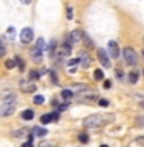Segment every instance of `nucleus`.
<instances>
[{
	"label": "nucleus",
	"mask_w": 144,
	"mask_h": 147,
	"mask_svg": "<svg viewBox=\"0 0 144 147\" xmlns=\"http://www.w3.org/2000/svg\"><path fill=\"white\" fill-rule=\"evenodd\" d=\"M5 66H6V69H14V67L17 66V61H16V58H14V60H11V58H9V60H6V61H5Z\"/></svg>",
	"instance_id": "6ab92c4d"
},
{
	"label": "nucleus",
	"mask_w": 144,
	"mask_h": 147,
	"mask_svg": "<svg viewBox=\"0 0 144 147\" xmlns=\"http://www.w3.org/2000/svg\"><path fill=\"white\" fill-rule=\"evenodd\" d=\"M123 57H124V61L127 64H130V66H135L138 63L137 52H135V49H132V48H124L123 49Z\"/></svg>",
	"instance_id": "f03ea898"
},
{
	"label": "nucleus",
	"mask_w": 144,
	"mask_h": 147,
	"mask_svg": "<svg viewBox=\"0 0 144 147\" xmlns=\"http://www.w3.org/2000/svg\"><path fill=\"white\" fill-rule=\"evenodd\" d=\"M83 40V32L80 29H75V31H72L71 34H69V38L68 41L71 45H75V43H80V41Z\"/></svg>",
	"instance_id": "0eeeda50"
},
{
	"label": "nucleus",
	"mask_w": 144,
	"mask_h": 147,
	"mask_svg": "<svg viewBox=\"0 0 144 147\" xmlns=\"http://www.w3.org/2000/svg\"><path fill=\"white\" fill-rule=\"evenodd\" d=\"M129 81L130 83H137L138 81V72L137 71H132L130 74H129Z\"/></svg>",
	"instance_id": "412c9836"
},
{
	"label": "nucleus",
	"mask_w": 144,
	"mask_h": 147,
	"mask_svg": "<svg viewBox=\"0 0 144 147\" xmlns=\"http://www.w3.org/2000/svg\"><path fill=\"white\" fill-rule=\"evenodd\" d=\"M32 101H34L35 104H43L45 103V96L43 95H35L34 98H32Z\"/></svg>",
	"instance_id": "4be33fe9"
},
{
	"label": "nucleus",
	"mask_w": 144,
	"mask_h": 147,
	"mask_svg": "<svg viewBox=\"0 0 144 147\" xmlns=\"http://www.w3.org/2000/svg\"><path fill=\"white\" fill-rule=\"evenodd\" d=\"M143 54H144V51H143Z\"/></svg>",
	"instance_id": "a19ab883"
},
{
	"label": "nucleus",
	"mask_w": 144,
	"mask_h": 147,
	"mask_svg": "<svg viewBox=\"0 0 144 147\" xmlns=\"http://www.w3.org/2000/svg\"><path fill=\"white\" fill-rule=\"evenodd\" d=\"M115 119L114 115H109V113H94V115H89V117L85 118V124L86 127H91V129H97V127H103L106 126L107 123H112Z\"/></svg>",
	"instance_id": "f257e3e1"
},
{
	"label": "nucleus",
	"mask_w": 144,
	"mask_h": 147,
	"mask_svg": "<svg viewBox=\"0 0 144 147\" xmlns=\"http://www.w3.org/2000/svg\"><path fill=\"white\" fill-rule=\"evenodd\" d=\"M98 104L101 106V107H106V106H109V101L106 98H101V100H98Z\"/></svg>",
	"instance_id": "c756f323"
},
{
	"label": "nucleus",
	"mask_w": 144,
	"mask_h": 147,
	"mask_svg": "<svg viewBox=\"0 0 144 147\" xmlns=\"http://www.w3.org/2000/svg\"><path fill=\"white\" fill-rule=\"evenodd\" d=\"M68 64V71L74 74L75 72V67H77V64H78V58H72V60H69V61L66 63Z\"/></svg>",
	"instance_id": "ddd939ff"
},
{
	"label": "nucleus",
	"mask_w": 144,
	"mask_h": 147,
	"mask_svg": "<svg viewBox=\"0 0 144 147\" xmlns=\"http://www.w3.org/2000/svg\"><path fill=\"white\" fill-rule=\"evenodd\" d=\"M91 63H92L91 55L87 54V52H81L80 54V58H78V64H80L83 69H87V67L91 66Z\"/></svg>",
	"instance_id": "423d86ee"
},
{
	"label": "nucleus",
	"mask_w": 144,
	"mask_h": 147,
	"mask_svg": "<svg viewBox=\"0 0 144 147\" xmlns=\"http://www.w3.org/2000/svg\"><path fill=\"white\" fill-rule=\"evenodd\" d=\"M66 17H68V20H72V17H74V9L71 8V6H68L66 8Z\"/></svg>",
	"instance_id": "bb28decb"
},
{
	"label": "nucleus",
	"mask_w": 144,
	"mask_h": 147,
	"mask_svg": "<svg viewBox=\"0 0 144 147\" xmlns=\"http://www.w3.org/2000/svg\"><path fill=\"white\" fill-rule=\"evenodd\" d=\"M58 118H60V112H58V110H55V112L52 113V121H57Z\"/></svg>",
	"instance_id": "72a5a7b5"
},
{
	"label": "nucleus",
	"mask_w": 144,
	"mask_h": 147,
	"mask_svg": "<svg viewBox=\"0 0 144 147\" xmlns=\"http://www.w3.org/2000/svg\"><path fill=\"white\" fill-rule=\"evenodd\" d=\"M69 107V103H64V104H60L58 106V112H62V110H66Z\"/></svg>",
	"instance_id": "473e14b6"
},
{
	"label": "nucleus",
	"mask_w": 144,
	"mask_h": 147,
	"mask_svg": "<svg viewBox=\"0 0 144 147\" xmlns=\"http://www.w3.org/2000/svg\"><path fill=\"white\" fill-rule=\"evenodd\" d=\"M81 41H85V45H86L87 49H92V48H94V43H92V40H91L86 34H83V40H81Z\"/></svg>",
	"instance_id": "f3484780"
},
{
	"label": "nucleus",
	"mask_w": 144,
	"mask_h": 147,
	"mask_svg": "<svg viewBox=\"0 0 144 147\" xmlns=\"http://www.w3.org/2000/svg\"><path fill=\"white\" fill-rule=\"evenodd\" d=\"M135 142H137V146L144 147V136H138L137 140H135Z\"/></svg>",
	"instance_id": "c85d7f7f"
},
{
	"label": "nucleus",
	"mask_w": 144,
	"mask_h": 147,
	"mask_svg": "<svg viewBox=\"0 0 144 147\" xmlns=\"http://www.w3.org/2000/svg\"><path fill=\"white\" fill-rule=\"evenodd\" d=\"M14 110H16V106L11 103H5L2 107H0V117H8V115H12Z\"/></svg>",
	"instance_id": "1a4fd4ad"
},
{
	"label": "nucleus",
	"mask_w": 144,
	"mask_h": 147,
	"mask_svg": "<svg viewBox=\"0 0 144 147\" xmlns=\"http://www.w3.org/2000/svg\"><path fill=\"white\" fill-rule=\"evenodd\" d=\"M71 90L72 92H77V94L85 95V92H89V87H87V84H72Z\"/></svg>",
	"instance_id": "f8f14e48"
},
{
	"label": "nucleus",
	"mask_w": 144,
	"mask_h": 147,
	"mask_svg": "<svg viewBox=\"0 0 144 147\" xmlns=\"http://www.w3.org/2000/svg\"><path fill=\"white\" fill-rule=\"evenodd\" d=\"M35 48H39V49H41V51H45V40H43V38H39V40H37Z\"/></svg>",
	"instance_id": "b1692460"
},
{
	"label": "nucleus",
	"mask_w": 144,
	"mask_h": 147,
	"mask_svg": "<svg viewBox=\"0 0 144 147\" xmlns=\"http://www.w3.org/2000/svg\"><path fill=\"white\" fill-rule=\"evenodd\" d=\"M37 78H40V72L39 71H31L29 72V80H37Z\"/></svg>",
	"instance_id": "5701e85b"
},
{
	"label": "nucleus",
	"mask_w": 144,
	"mask_h": 147,
	"mask_svg": "<svg viewBox=\"0 0 144 147\" xmlns=\"http://www.w3.org/2000/svg\"><path fill=\"white\" fill-rule=\"evenodd\" d=\"M78 140H80V142H87L89 141V136H87L86 133H80V135H78Z\"/></svg>",
	"instance_id": "cd10ccee"
},
{
	"label": "nucleus",
	"mask_w": 144,
	"mask_h": 147,
	"mask_svg": "<svg viewBox=\"0 0 144 147\" xmlns=\"http://www.w3.org/2000/svg\"><path fill=\"white\" fill-rule=\"evenodd\" d=\"M143 74H144V72H143Z\"/></svg>",
	"instance_id": "79ce46f5"
},
{
	"label": "nucleus",
	"mask_w": 144,
	"mask_h": 147,
	"mask_svg": "<svg viewBox=\"0 0 144 147\" xmlns=\"http://www.w3.org/2000/svg\"><path fill=\"white\" fill-rule=\"evenodd\" d=\"M22 117H23V119H26V121H31V119L34 118V110H31V109H26V110H23Z\"/></svg>",
	"instance_id": "4468645a"
},
{
	"label": "nucleus",
	"mask_w": 144,
	"mask_h": 147,
	"mask_svg": "<svg viewBox=\"0 0 144 147\" xmlns=\"http://www.w3.org/2000/svg\"><path fill=\"white\" fill-rule=\"evenodd\" d=\"M74 96V92L71 90V89H64V90H62V98L63 100H66V101H69Z\"/></svg>",
	"instance_id": "dca6fc26"
},
{
	"label": "nucleus",
	"mask_w": 144,
	"mask_h": 147,
	"mask_svg": "<svg viewBox=\"0 0 144 147\" xmlns=\"http://www.w3.org/2000/svg\"><path fill=\"white\" fill-rule=\"evenodd\" d=\"M29 55H31V58L34 60L35 63H41V61H43V51L39 49V48H32L29 51Z\"/></svg>",
	"instance_id": "9d476101"
},
{
	"label": "nucleus",
	"mask_w": 144,
	"mask_h": 147,
	"mask_svg": "<svg viewBox=\"0 0 144 147\" xmlns=\"http://www.w3.org/2000/svg\"><path fill=\"white\" fill-rule=\"evenodd\" d=\"M40 147H55V144L54 142H41Z\"/></svg>",
	"instance_id": "f704fd0d"
},
{
	"label": "nucleus",
	"mask_w": 144,
	"mask_h": 147,
	"mask_svg": "<svg viewBox=\"0 0 144 147\" xmlns=\"http://www.w3.org/2000/svg\"><path fill=\"white\" fill-rule=\"evenodd\" d=\"M26 133H28V129H22V130L12 132V135H14V136H23V135H26Z\"/></svg>",
	"instance_id": "393cba45"
},
{
	"label": "nucleus",
	"mask_w": 144,
	"mask_h": 147,
	"mask_svg": "<svg viewBox=\"0 0 144 147\" xmlns=\"http://www.w3.org/2000/svg\"><path fill=\"white\" fill-rule=\"evenodd\" d=\"M35 84H32V83H26V81H22L20 83V89L23 94H32V92L35 90Z\"/></svg>",
	"instance_id": "9b49d317"
},
{
	"label": "nucleus",
	"mask_w": 144,
	"mask_h": 147,
	"mask_svg": "<svg viewBox=\"0 0 144 147\" xmlns=\"http://www.w3.org/2000/svg\"><path fill=\"white\" fill-rule=\"evenodd\" d=\"M100 147H109V146H107V144H101Z\"/></svg>",
	"instance_id": "ea45409f"
},
{
	"label": "nucleus",
	"mask_w": 144,
	"mask_h": 147,
	"mask_svg": "<svg viewBox=\"0 0 144 147\" xmlns=\"http://www.w3.org/2000/svg\"><path fill=\"white\" fill-rule=\"evenodd\" d=\"M16 100V94H11V95H8L6 98H5V103H11V101Z\"/></svg>",
	"instance_id": "7c9ffc66"
},
{
	"label": "nucleus",
	"mask_w": 144,
	"mask_h": 147,
	"mask_svg": "<svg viewBox=\"0 0 144 147\" xmlns=\"http://www.w3.org/2000/svg\"><path fill=\"white\" fill-rule=\"evenodd\" d=\"M117 77L118 78H123V71H121V69H117Z\"/></svg>",
	"instance_id": "e433bc0d"
},
{
	"label": "nucleus",
	"mask_w": 144,
	"mask_h": 147,
	"mask_svg": "<svg viewBox=\"0 0 144 147\" xmlns=\"http://www.w3.org/2000/svg\"><path fill=\"white\" fill-rule=\"evenodd\" d=\"M57 52H58V57L60 58H62V57H68V55H71V52H72V45L69 43V41L60 45L58 49H57Z\"/></svg>",
	"instance_id": "20e7f679"
},
{
	"label": "nucleus",
	"mask_w": 144,
	"mask_h": 147,
	"mask_svg": "<svg viewBox=\"0 0 144 147\" xmlns=\"http://www.w3.org/2000/svg\"><path fill=\"white\" fill-rule=\"evenodd\" d=\"M5 54H6V49H5L3 43L0 41V58H2V57H5Z\"/></svg>",
	"instance_id": "2f4dec72"
},
{
	"label": "nucleus",
	"mask_w": 144,
	"mask_h": 147,
	"mask_svg": "<svg viewBox=\"0 0 144 147\" xmlns=\"http://www.w3.org/2000/svg\"><path fill=\"white\" fill-rule=\"evenodd\" d=\"M51 78H52L54 83H57V77H55V72H51Z\"/></svg>",
	"instance_id": "4c0bfd02"
},
{
	"label": "nucleus",
	"mask_w": 144,
	"mask_h": 147,
	"mask_svg": "<svg viewBox=\"0 0 144 147\" xmlns=\"http://www.w3.org/2000/svg\"><path fill=\"white\" fill-rule=\"evenodd\" d=\"M40 121L43 123V124H48V123H51V121H52V113H45V115H41Z\"/></svg>",
	"instance_id": "a211bd4d"
},
{
	"label": "nucleus",
	"mask_w": 144,
	"mask_h": 147,
	"mask_svg": "<svg viewBox=\"0 0 144 147\" xmlns=\"http://www.w3.org/2000/svg\"><path fill=\"white\" fill-rule=\"evenodd\" d=\"M104 87H106V89H110V87H112V81H110V80H106V81H104Z\"/></svg>",
	"instance_id": "c9c22d12"
},
{
	"label": "nucleus",
	"mask_w": 144,
	"mask_h": 147,
	"mask_svg": "<svg viewBox=\"0 0 144 147\" xmlns=\"http://www.w3.org/2000/svg\"><path fill=\"white\" fill-rule=\"evenodd\" d=\"M107 48H109V54H110V57H112V58H118L120 57V46H118L117 41L110 40L107 43Z\"/></svg>",
	"instance_id": "6e6552de"
},
{
	"label": "nucleus",
	"mask_w": 144,
	"mask_h": 147,
	"mask_svg": "<svg viewBox=\"0 0 144 147\" xmlns=\"http://www.w3.org/2000/svg\"><path fill=\"white\" fill-rule=\"evenodd\" d=\"M16 61H17V64H18V69H20V71H23V69H25V61H23L20 57H16Z\"/></svg>",
	"instance_id": "a878e982"
},
{
	"label": "nucleus",
	"mask_w": 144,
	"mask_h": 147,
	"mask_svg": "<svg viewBox=\"0 0 144 147\" xmlns=\"http://www.w3.org/2000/svg\"><path fill=\"white\" fill-rule=\"evenodd\" d=\"M32 133L37 135V136H45V135H48V130L43 129V127H34L32 129Z\"/></svg>",
	"instance_id": "2eb2a0df"
},
{
	"label": "nucleus",
	"mask_w": 144,
	"mask_h": 147,
	"mask_svg": "<svg viewBox=\"0 0 144 147\" xmlns=\"http://www.w3.org/2000/svg\"><path fill=\"white\" fill-rule=\"evenodd\" d=\"M22 147H34V146H32V142H31V141H28V142H25V144H23Z\"/></svg>",
	"instance_id": "58836bf2"
},
{
	"label": "nucleus",
	"mask_w": 144,
	"mask_h": 147,
	"mask_svg": "<svg viewBox=\"0 0 144 147\" xmlns=\"http://www.w3.org/2000/svg\"><path fill=\"white\" fill-rule=\"evenodd\" d=\"M34 40V31L31 29V28H23L22 32H20V41L22 43H31V41Z\"/></svg>",
	"instance_id": "7ed1b4c3"
},
{
	"label": "nucleus",
	"mask_w": 144,
	"mask_h": 147,
	"mask_svg": "<svg viewBox=\"0 0 144 147\" xmlns=\"http://www.w3.org/2000/svg\"><path fill=\"white\" fill-rule=\"evenodd\" d=\"M94 78L97 81H101L104 78V74H103V71H101V69H97V71L94 72Z\"/></svg>",
	"instance_id": "aec40b11"
},
{
	"label": "nucleus",
	"mask_w": 144,
	"mask_h": 147,
	"mask_svg": "<svg viewBox=\"0 0 144 147\" xmlns=\"http://www.w3.org/2000/svg\"><path fill=\"white\" fill-rule=\"evenodd\" d=\"M97 54H98V58H100V63L103 64V67H110V63L109 61V55L104 49H97Z\"/></svg>",
	"instance_id": "39448f33"
}]
</instances>
